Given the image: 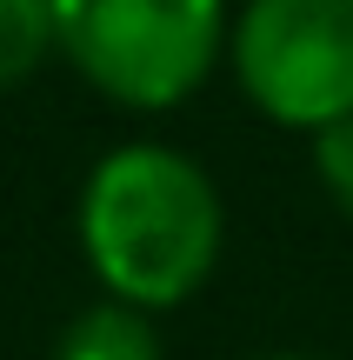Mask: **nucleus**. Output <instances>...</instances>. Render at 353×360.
I'll list each match as a JSON object with an SVG mask.
<instances>
[{
	"mask_svg": "<svg viewBox=\"0 0 353 360\" xmlns=\"http://www.w3.org/2000/svg\"><path fill=\"white\" fill-rule=\"evenodd\" d=\"M247 94L287 127H333L353 114V0H247L234 27Z\"/></svg>",
	"mask_w": 353,
	"mask_h": 360,
	"instance_id": "obj_3",
	"label": "nucleus"
},
{
	"mask_svg": "<svg viewBox=\"0 0 353 360\" xmlns=\"http://www.w3.org/2000/svg\"><path fill=\"white\" fill-rule=\"evenodd\" d=\"M280 360H307V354H280Z\"/></svg>",
	"mask_w": 353,
	"mask_h": 360,
	"instance_id": "obj_7",
	"label": "nucleus"
},
{
	"mask_svg": "<svg viewBox=\"0 0 353 360\" xmlns=\"http://www.w3.org/2000/svg\"><path fill=\"white\" fill-rule=\"evenodd\" d=\"M47 47H60V34H53V0H0V87L27 80Z\"/></svg>",
	"mask_w": 353,
	"mask_h": 360,
	"instance_id": "obj_5",
	"label": "nucleus"
},
{
	"mask_svg": "<svg viewBox=\"0 0 353 360\" xmlns=\"http://www.w3.org/2000/svg\"><path fill=\"white\" fill-rule=\"evenodd\" d=\"M53 360H160V334L147 327L140 307H127V300H100V307H87V314L67 321Z\"/></svg>",
	"mask_w": 353,
	"mask_h": 360,
	"instance_id": "obj_4",
	"label": "nucleus"
},
{
	"mask_svg": "<svg viewBox=\"0 0 353 360\" xmlns=\"http://www.w3.org/2000/svg\"><path fill=\"white\" fill-rule=\"evenodd\" d=\"M314 167H320V180H327V193L353 214V114L314 134Z\"/></svg>",
	"mask_w": 353,
	"mask_h": 360,
	"instance_id": "obj_6",
	"label": "nucleus"
},
{
	"mask_svg": "<svg viewBox=\"0 0 353 360\" xmlns=\"http://www.w3.org/2000/svg\"><path fill=\"white\" fill-rule=\"evenodd\" d=\"M53 34L114 101L167 107L213 67L227 0H53Z\"/></svg>",
	"mask_w": 353,
	"mask_h": 360,
	"instance_id": "obj_2",
	"label": "nucleus"
},
{
	"mask_svg": "<svg viewBox=\"0 0 353 360\" xmlns=\"http://www.w3.org/2000/svg\"><path fill=\"white\" fill-rule=\"evenodd\" d=\"M80 247L127 307L187 300L220 254V193L180 147L127 141L87 174Z\"/></svg>",
	"mask_w": 353,
	"mask_h": 360,
	"instance_id": "obj_1",
	"label": "nucleus"
}]
</instances>
